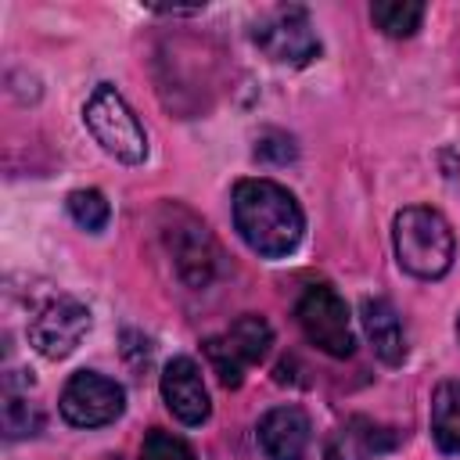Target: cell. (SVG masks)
<instances>
[{
    "label": "cell",
    "mask_w": 460,
    "mask_h": 460,
    "mask_svg": "<svg viewBox=\"0 0 460 460\" xmlns=\"http://www.w3.org/2000/svg\"><path fill=\"white\" fill-rule=\"evenodd\" d=\"M234 226L255 255L280 259L298 248L305 216L288 187L266 176H252L237 180L234 187Z\"/></svg>",
    "instance_id": "obj_1"
},
{
    "label": "cell",
    "mask_w": 460,
    "mask_h": 460,
    "mask_svg": "<svg viewBox=\"0 0 460 460\" xmlns=\"http://www.w3.org/2000/svg\"><path fill=\"white\" fill-rule=\"evenodd\" d=\"M392 241H395V259L406 273L420 280H438L449 273L456 241L453 226L438 208L428 205H410L395 216L392 223Z\"/></svg>",
    "instance_id": "obj_2"
},
{
    "label": "cell",
    "mask_w": 460,
    "mask_h": 460,
    "mask_svg": "<svg viewBox=\"0 0 460 460\" xmlns=\"http://www.w3.org/2000/svg\"><path fill=\"white\" fill-rule=\"evenodd\" d=\"M83 122L90 129V137L119 162L137 165L147 158V133L140 126V119L133 115V108L122 101V93L111 83L93 86V93L83 104Z\"/></svg>",
    "instance_id": "obj_3"
},
{
    "label": "cell",
    "mask_w": 460,
    "mask_h": 460,
    "mask_svg": "<svg viewBox=\"0 0 460 460\" xmlns=\"http://www.w3.org/2000/svg\"><path fill=\"white\" fill-rule=\"evenodd\" d=\"M270 345H273V327L255 313L237 316L223 334H212L201 341L205 359L212 363V370L226 388H237L244 381V370L259 363L270 352Z\"/></svg>",
    "instance_id": "obj_4"
},
{
    "label": "cell",
    "mask_w": 460,
    "mask_h": 460,
    "mask_svg": "<svg viewBox=\"0 0 460 460\" xmlns=\"http://www.w3.org/2000/svg\"><path fill=\"white\" fill-rule=\"evenodd\" d=\"M295 320H298L302 334L309 338V345H316L320 352H327L334 359L352 356L356 338H352V323H349V305L331 284H309L295 305Z\"/></svg>",
    "instance_id": "obj_5"
},
{
    "label": "cell",
    "mask_w": 460,
    "mask_h": 460,
    "mask_svg": "<svg viewBox=\"0 0 460 460\" xmlns=\"http://www.w3.org/2000/svg\"><path fill=\"white\" fill-rule=\"evenodd\" d=\"M252 40L277 65H305L320 54V40L309 22V11L298 4H284L262 14L252 29Z\"/></svg>",
    "instance_id": "obj_6"
},
{
    "label": "cell",
    "mask_w": 460,
    "mask_h": 460,
    "mask_svg": "<svg viewBox=\"0 0 460 460\" xmlns=\"http://www.w3.org/2000/svg\"><path fill=\"white\" fill-rule=\"evenodd\" d=\"M90 331V309L72 295H50L29 316V345L47 359H65Z\"/></svg>",
    "instance_id": "obj_7"
},
{
    "label": "cell",
    "mask_w": 460,
    "mask_h": 460,
    "mask_svg": "<svg viewBox=\"0 0 460 460\" xmlns=\"http://www.w3.org/2000/svg\"><path fill=\"white\" fill-rule=\"evenodd\" d=\"M58 410L72 428H104L115 417H122L126 392L119 381H111L97 370H79L65 381Z\"/></svg>",
    "instance_id": "obj_8"
},
{
    "label": "cell",
    "mask_w": 460,
    "mask_h": 460,
    "mask_svg": "<svg viewBox=\"0 0 460 460\" xmlns=\"http://www.w3.org/2000/svg\"><path fill=\"white\" fill-rule=\"evenodd\" d=\"M162 399L169 406V413L180 420V424H205L208 413H212V402H208V388H205V377H201V367L190 359V356H172L162 370Z\"/></svg>",
    "instance_id": "obj_9"
},
{
    "label": "cell",
    "mask_w": 460,
    "mask_h": 460,
    "mask_svg": "<svg viewBox=\"0 0 460 460\" xmlns=\"http://www.w3.org/2000/svg\"><path fill=\"white\" fill-rule=\"evenodd\" d=\"M255 438L266 460H305L313 442L309 413L302 406H273L259 417Z\"/></svg>",
    "instance_id": "obj_10"
},
{
    "label": "cell",
    "mask_w": 460,
    "mask_h": 460,
    "mask_svg": "<svg viewBox=\"0 0 460 460\" xmlns=\"http://www.w3.org/2000/svg\"><path fill=\"white\" fill-rule=\"evenodd\" d=\"M180 223L165 226V244L176 259V270L180 277L190 284V288H205L208 277H212V266H216V248H212V237L205 234V226L190 216V212H180Z\"/></svg>",
    "instance_id": "obj_11"
},
{
    "label": "cell",
    "mask_w": 460,
    "mask_h": 460,
    "mask_svg": "<svg viewBox=\"0 0 460 460\" xmlns=\"http://www.w3.org/2000/svg\"><path fill=\"white\" fill-rule=\"evenodd\" d=\"M399 435L370 417H349L341 428L331 431V438L323 442V460H374L388 449H395Z\"/></svg>",
    "instance_id": "obj_12"
},
{
    "label": "cell",
    "mask_w": 460,
    "mask_h": 460,
    "mask_svg": "<svg viewBox=\"0 0 460 460\" xmlns=\"http://www.w3.org/2000/svg\"><path fill=\"white\" fill-rule=\"evenodd\" d=\"M359 320H363V331H367L377 359L388 363V367H399L406 359V331H402V320H399L395 305L388 298H363L359 302Z\"/></svg>",
    "instance_id": "obj_13"
},
{
    "label": "cell",
    "mask_w": 460,
    "mask_h": 460,
    "mask_svg": "<svg viewBox=\"0 0 460 460\" xmlns=\"http://www.w3.org/2000/svg\"><path fill=\"white\" fill-rule=\"evenodd\" d=\"M431 438L442 453H460V377L442 381L431 395Z\"/></svg>",
    "instance_id": "obj_14"
},
{
    "label": "cell",
    "mask_w": 460,
    "mask_h": 460,
    "mask_svg": "<svg viewBox=\"0 0 460 460\" xmlns=\"http://www.w3.org/2000/svg\"><path fill=\"white\" fill-rule=\"evenodd\" d=\"M370 18L385 36H413L424 22V4L410 0H377L370 4Z\"/></svg>",
    "instance_id": "obj_15"
},
{
    "label": "cell",
    "mask_w": 460,
    "mask_h": 460,
    "mask_svg": "<svg viewBox=\"0 0 460 460\" xmlns=\"http://www.w3.org/2000/svg\"><path fill=\"white\" fill-rule=\"evenodd\" d=\"M65 208H68V216H72L83 230H90V234L104 230L108 219H111V208H108L104 194L93 190V187H79V190H72V194L65 198Z\"/></svg>",
    "instance_id": "obj_16"
},
{
    "label": "cell",
    "mask_w": 460,
    "mask_h": 460,
    "mask_svg": "<svg viewBox=\"0 0 460 460\" xmlns=\"http://www.w3.org/2000/svg\"><path fill=\"white\" fill-rule=\"evenodd\" d=\"M40 428H43V413L29 399H22V395L4 399V435L7 438H29Z\"/></svg>",
    "instance_id": "obj_17"
},
{
    "label": "cell",
    "mask_w": 460,
    "mask_h": 460,
    "mask_svg": "<svg viewBox=\"0 0 460 460\" xmlns=\"http://www.w3.org/2000/svg\"><path fill=\"white\" fill-rule=\"evenodd\" d=\"M140 460H198L194 449L172 435V431H162V428H151L144 435V446H140Z\"/></svg>",
    "instance_id": "obj_18"
},
{
    "label": "cell",
    "mask_w": 460,
    "mask_h": 460,
    "mask_svg": "<svg viewBox=\"0 0 460 460\" xmlns=\"http://www.w3.org/2000/svg\"><path fill=\"white\" fill-rule=\"evenodd\" d=\"M255 158L284 165V162L295 158V144H291V137H284V133H266V137L259 140V147H255Z\"/></svg>",
    "instance_id": "obj_19"
},
{
    "label": "cell",
    "mask_w": 460,
    "mask_h": 460,
    "mask_svg": "<svg viewBox=\"0 0 460 460\" xmlns=\"http://www.w3.org/2000/svg\"><path fill=\"white\" fill-rule=\"evenodd\" d=\"M456 341H460V316H456Z\"/></svg>",
    "instance_id": "obj_20"
}]
</instances>
